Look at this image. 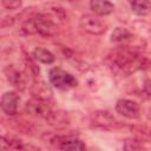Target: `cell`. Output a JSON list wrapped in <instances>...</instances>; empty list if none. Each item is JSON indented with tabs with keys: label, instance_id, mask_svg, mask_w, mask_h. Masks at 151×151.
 <instances>
[{
	"label": "cell",
	"instance_id": "24",
	"mask_svg": "<svg viewBox=\"0 0 151 151\" xmlns=\"http://www.w3.org/2000/svg\"><path fill=\"white\" fill-rule=\"evenodd\" d=\"M70 1H72V0H70Z\"/></svg>",
	"mask_w": 151,
	"mask_h": 151
},
{
	"label": "cell",
	"instance_id": "10",
	"mask_svg": "<svg viewBox=\"0 0 151 151\" xmlns=\"http://www.w3.org/2000/svg\"><path fill=\"white\" fill-rule=\"evenodd\" d=\"M133 39L132 33L125 27H116L111 33V42L117 45H130Z\"/></svg>",
	"mask_w": 151,
	"mask_h": 151
},
{
	"label": "cell",
	"instance_id": "7",
	"mask_svg": "<svg viewBox=\"0 0 151 151\" xmlns=\"http://www.w3.org/2000/svg\"><path fill=\"white\" fill-rule=\"evenodd\" d=\"M116 111L129 119H137L140 116L139 104L130 99H119L116 104Z\"/></svg>",
	"mask_w": 151,
	"mask_h": 151
},
{
	"label": "cell",
	"instance_id": "5",
	"mask_svg": "<svg viewBox=\"0 0 151 151\" xmlns=\"http://www.w3.org/2000/svg\"><path fill=\"white\" fill-rule=\"evenodd\" d=\"M79 26L80 28L92 35H100L105 33L107 25L104 20H101L99 17L94 14H84L79 19Z\"/></svg>",
	"mask_w": 151,
	"mask_h": 151
},
{
	"label": "cell",
	"instance_id": "8",
	"mask_svg": "<svg viewBox=\"0 0 151 151\" xmlns=\"http://www.w3.org/2000/svg\"><path fill=\"white\" fill-rule=\"evenodd\" d=\"M5 76H6V79L8 80V83L15 87L17 90H25L26 86H27V79H26V74L18 70L17 67H14L13 65H8L6 68H5Z\"/></svg>",
	"mask_w": 151,
	"mask_h": 151
},
{
	"label": "cell",
	"instance_id": "18",
	"mask_svg": "<svg viewBox=\"0 0 151 151\" xmlns=\"http://www.w3.org/2000/svg\"><path fill=\"white\" fill-rule=\"evenodd\" d=\"M138 94L143 98H151V79H146L143 81L142 86L138 90Z\"/></svg>",
	"mask_w": 151,
	"mask_h": 151
},
{
	"label": "cell",
	"instance_id": "1",
	"mask_svg": "<svg viewBox=\"0 0 151 151\" xmlns=\"http://www.w3.org/2000/svg\"><path fill=\"white\" fill-rule=\"evenodd\" d=\"M106 64L112 73L120 77L131 76L140 70L149 68L151 61L143 54L139 46L120 45L106 57Z\"/></svg>",
	"mask_w": 151,
	"mask_h": 151
},
{
	"label": "cell",
	"instance_id": "17",
	"mask_svg": "<svg viewBox=\"0 0 151 151\" xmlns=\"http://www.w3.org/2000/svg\"><path fill=\"white\" fill-rule=\"evenodd\" d=\"M44 13H46L55 24H60V22H64L66 20L65 11L58 6H50L46 11H44Z\"/></svg>",
	"mask_w": 151,
	"mask_h": 151
},
{
	"label": "cell",
	"instance_id": "14",
	"mask_svg": "<svg viewBox=\"0 0 151 151\" xmlns=\"http://www.w3.org/2000/svg\"><path fill=\"white\" fill-rule=\"evenodd\" d=\"M32 57L35 61L42 63V64H52L55 60V57L52 52H50L48 50L44 48V47H37L34 48V51L32 52Z\"/></svg>",
	"mask_w": 151,
	"mask_h": 151
},
{
	"label": "cell",
	"instance_id": "2",
	"mask_svg": "<svg viewBox=\"0 0 151 151\" xmlns=\"http://www.w3.org/2000/svg\"><path fill=\"white\" fill-rule=\"evenodd\" d=\"M34 33L41 37H54L58 34V24H55L46 13L38 12L31 15Z\"/></svg>",
	"mask_w": 151,
	"mask_h": 151
},
{
	"label": "cell",
	"instance_id": "6",
	"mask_svg": "<svg viewBox=\"0 0 151 151\" xmlns=\"http://www.w3.org/2000/svg\"><path fill=\"white\" fill-rule=\"evenodd\" d=\"M25 110L28 114L35 116L39 118H44V119H46L53 111L48 104V100H44V99L34 98V97L26 103Z\"/></svg>",
	"mask_w": 151,
	"mask_h": 151
},
{
	"label": "cell",
	"instance_id": "13",
	"mask_svg": "<svg viewBox=\"0 0 151 151\" xmlns=\"http://www.w3.org/2000/svg\"><path fill=\"white\" fill-rule=\"evenodd\" d=\"M131 9L136 15L145 17L151 12V0H131Z\"/></svg>",
	"mask_w": 151,
	"mask_h": 151
},
{
	"label": "cell",
	"instance_id": "23",
	"mask_svg": "<svg viewBox=\"0 0 151 151\" xmlns=\"http://www.w3.org/2000/svg\"><path fill=\"white\" fill-rule=\"evenodd\" d=\"M149 68H150V70H151V64H150V66H149Z\"/></svg>",
	"mask_w": 151,
	"mask_h": 151
},
{
	"label": "cell",
	"instance_id": "16",
	"mask_svg": "<svg viewBox=\"0 0 151 151\" xmlns=\"http://www.w3.org/2000/svg\"><path fill=\"white\" fill-rule=\"evenodd\" d=\"M0 145H1V149H4V150H24V149L27 147L19 139L7 138V137H4V136L0 138Z\"/></svg>",
	"mask_w": 151,
	"mask_h": 151
},
{
	"label": "cell",
	"instance_id": "22",
	"mask_svg": "<svg viewBox=\"0 0 151 151\" xmlns=\"http://www.w3.org/2000/svg\"><path fill=\"white\" fill-rule=\"evenodd\" d=\"M14 24V18L13 17H4L2 19H1V26H2V28H5V27H9V26H12Z\"/></svg>",
	"mask_w": 151,
	"mask_h": 151
},
{
	"label": "cell",
	"instance_id": "9",
	"mask_svg": "<svg viewBox=\"0 0 151 151\" xmlns=\"http://www.w3.org/2000/svg\"><path fill=\"white\" fill-rule=\"evenodd\" d=\"M19 101H20V98L15 92L13 91L5 92L0 100V106L2 112L7 116H14L18 112Z\"/></svg>",
	"mask_w": 151,
	"mask_h": 151
},
{
	"label": "cell",
	"instance_id": "15",
	"mask_svg": "<svg viewBox=\"0 0 151 151\" xmlns=\"http://www.w3.org/2000/svg\"><path fill=\"white\" fill-rule=\"evenodd\" d=\"M46 122L50 125H55V126H60V125H66L68 124L70 119L66 112L64 111H52L51 114L46 118Z\"/></svg>",
	"mask_w": 151,
	"mask_h": 151
},
{
	"label": "cell",
	"instance_id": "12",
	"mask_svg": "<svg viewBox=\"0 0 151 151\" xmlns=\"http://www.w3.org/2000/svg\"><path fill=\"white\" fill-rule=\"evenodd\" d=\"M31 93L34 98H39L44 100H50L52 98V91L44 81L34 83L31 87Z\"/></svg>",
	"mask_w": 151,
	"mask_h": 151
},
{
	"label": "cell",
	"instance_id": "20",
	"mask_svg": "<svg viewBox=\"0 0 151 151\" xmlns=\"http://www.w3.org/2000/svg\"><path fill=\"white\" fill-rule=\"evenodd\" d=\"M131 130H133L136 133L151 138V125H137V126H131Z\"/></svg>",
	"mask_w": 151,
	"mask_h": 151
},
{
	"label": "cell",
	"instance_id": "21",
	"mask_svg": "<svg viewBox=\"0 0 151 151\" xmlns=\"http://www.w3.org/2000/svg\"><path fill=\"white\" fill-rule=\"evenodd\" d=\"M1 4L6 9L14 11L22 6V0H1Z\"/></svg>",
	"mask_w": 151,
	"mask_h": 151
},
{
	"label": "cell",
	"instance_id": "4",
	"mask_svg": "<svg viewBox=\"0 0 151 151\" xmlns=\"http://www.w3.org/2000/svg\"><path fill=\"white\" fill-rule=\"evenodd\" d=\"M91 126L98 130H113L122 126V124L109 112L104 110L96 111L91 114Z\"/></svg>",
	"mask_w": 151,
	"mask_h": 151
},
{
	"label": "cell",
	"instance_id": "11",
	"mask_svg": "<svg viewBox=\"0 0 151 151\" xmlns=\"http://www.w3.org/2000/svg\"><path fill=\"white\" fill-rule=\"evenodd\" d=\"M90 7L97 15H109L114 11L110 0H90Z\"/></svg>",
	"mask_w": 151,
	"mask_h": 151
},
{
	"label": "cell",
	"instance_id": "3",
	"mask_svg": "<svg viewBox=\"0 0 151 151\" xmlns=\"http://www.w3.org/2000/svg\"><path fill=\"white\" fill-rule=\"evenodd\" d=\"M50 83L59 90H70L78 85V80L61 67H53L48 72Z\"/></svg>",
	"mask_w": 151,
	"mask_h": 151
},
{
	"label": "cell",
	"instance_id": "19",
	"mask_svg": "<svg viewBox=\"0 0 151 151\" xmlns=\"http://www.w3.org/2000/svg\"><path fill=\"white\" fill-rule=\"evenodd\" d=\"M143 147L142 142L136 138H127L124 142V149L125 150H140Z\"/></svg>",
	"mask_w": 151,
	"mask_h": 151
}]
</instances>
